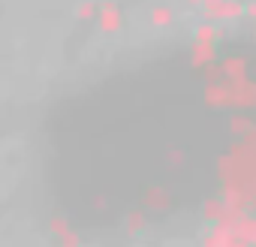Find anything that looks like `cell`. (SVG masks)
<instances>
[{"label": "cell", "mask_w": 256, "mask_h": 247, "mask_svg": "<svg viewBox=\"0 0 256 247\" xmlns=\"http://www.w3.org/2000/svg\"><path fill=\"white\" fill-rule=\"evenodd\" d=\"M253 42H256V22H253Z\"/></svg>", "instance_id": "21"}, {"label": "cell", "mask_w": 256, "mask_h": 247, "mask_svg": "<svg viewBox=\"0 0 256 247\" xmlns=\"http://www.w3.org/2000/svg\"><path fill=\"white\" fill-rule=\"evenodd\" d=\"M184 163V151L181 148H169V166H181Z\"/></svg>", "instance_id": "17"}, {"label": "cell", "mask_w": 256, "mask_h": 247, "mask_svg": "<svg viewBox=\"0 0 256 247\" xmlns=\"http://www.w3.org/2000/svg\"><path fill=\"white\" fill-rule=\"evenodd\" d=\"M223 72H226V78H241V76H247V58H241V54L223 58Z\"/></svg>", "instance_id": "10"}, {"label": "cell", "mask_w": 256, "mask_h": 247, "mask_svg": "<svg viewBox=\"0 0 256 247\" xmlns=\"http://www.w3.org/2000/svg\"><path fill=\"white\" fill-rule=\"evenodd\" d=\"M247 18L256 22V0H250V4H247Z\"/></svg>", "instance_id": "19"}, {"label": "cell", "mask_w": 256, "mask_h": 247, "mask_svg": "<svg viewBox=\"0 0 256 247\" xmlns=\"http://www.w3.org/2000/svg\"><path fill=\"white\" fill-rule=\"evenodd\" d=\"M229 108H241V112H253L256 108V82L241 76V78H229Z\"/></svg>", "instance_id": "2"}, {"label": "cell", "mask_w": 256, "mask_h": 247, "mask_svg": "<svg viewBox=\"0 0 256 247\" xmlns=\"http://www.w3.org/2000/svg\"><path fill=\"white\" fill-rule=\"evenodd\" d=\"M247 208L250 211H256V181L250 184V190H247Z\"/></svg>", "instance_id": "18"}, {"label": "cell", "mask_w": 256, "mask_h": 247, "mask_svg": "<svg viewBox=\"0 0 256 247\" xmlns=\"http://www.w3.org/2000/svg\"><path fill=\"white\" fill-rule=\"evenodd\" d=\"M48 229H52V232H54V235H58V238H60V235H64V232H70V223H66V220H64V217H60V214H54V217H52V220H48Z\"/></svg>", "instance_id": "15"}, {"label": "cell", "mask_w": 256, "mask_h": 247, "mask_svg": "<svg viewBox=\"0 0 256 247\" xmlns=\"http://www.w3.org/2000/svg\"><path fill=\"white\" fill-rule=\"evenodd\" d=\"M142 226H145V211H139V208H136V211L126 214V226H124V229L130 232V235H133V232H139Z\"/></svg>", "instance_id": "13"}, {"label": "cell", "mask_w": 256, "mask_h": 247, "mask_svg": "<svg viewBox=\"0 0 256 247\" xmlns=\"http://www.w3.org/2000/svg\"><path fill=\"white\" fill-rule=\"evenodd\" d=\"M142 202H145V208L163 211V208H169L172 196H169V193H166L163 187H145V190H142Z\"/></svg>", "instance_id": "7"}, {"label": "cell", "mask_w": 256, "mask_h": 247, "mask_svg": "<svg viewBox=\"0 0 256 247\" xmlns=\"http://www.w3.org/2000/svg\"><path fill=\"white\" fill-rule=\"evenodd\" d=\"M78 244H82V238H78V235H76L72 229L60 235V247H78Z\"/></svg>", "instance_id": "16"}, {"label": "cell", "mask_w": 256, "mask_h": 247, "mask_svg": "<svg viewBox=\"0 0 256 247\" xmlns=\"http://www.w3.org/2000/svg\"><path fill=\"white\" fill-rule=\"evenodd\" d=\"M172 22H175V12L169 6H154L151 10V24L154 28H169Z\"/></svg>", "instance_id": "12"}, {"label": "cell", "mask_w": 256, "mask_h": 247, "mask_svg": "<svg viewBox=\"0 0 256 247\" xmlns=\"http://www.w3.org/2000/svg\"><path fill=\"white\" fill-rule=\"evenodd\" d=\"M199 10H202V18H208V22H220V24L247 16V4H241V0H205Z\"/></svg>", "instance_id": "1"}, {"label": "cell", "mask_w": 256, "mask_h": 247, "mask_svg": "<svg viewBox=\"0 0 256 247\" xmlns=\"http://www.w3.org/2000/svg\"><path fill=\"white\" fill-rule=\"evenodd\" d=\"M253 127H256V120H253L250 114H244L241 108H235V114L229 118V133L241 139V136H247V133H250Z\"/></svg>", "instance_id": "9"}, {"label": "cell", "mask_w": 256, "mask_h": 247, "mask_svg": "<svg viewBox=\"0 0 256 247\" xmlns=\"http://www.w3.org/2000/svg\"><path fill=\"white\" fill-rule=\"evenodd\" d=\"M190 4H193V6H202V4H205V0H190Z\"/></svg>", "instance_id": "20"}, {"label": "cell", "mask_w": 256, "mask_h": 247, "mask_svg": "<svg viewBox=\"0 0 256 247\" xmlns=\"http://www.w3.org/2000/svg\"><path fill=\"white\" fill-rule=\"evenodd\" d=\"M232 232L238 235L241 247H244V244H253V241H256V211H244V214L232 223Z\"/></svg>", "instance_id": "6"}, {"label": "cell", "mask_w": 256, "mask_h": 247, "mask_svg": "<svg viewBox=\"0 0 256 247\" xmlns=\"http://www.w3.org/2000/svg\"><path fill=\"white\" fill-rule=\"evenodd\" d=\"M202 100L211 108H229V78H223V82H205Z\"/></svg>", "instance_id": "4"}, {"label": "cell", "mask_w": 256, "mask_h": 247, "mask_svg": "<svg viewBox=\"0 0 256 247\" xmlns=\"http://www.w3.org/2000/svg\"><path fill=\"white\" fill-rule=\"evenodd\" d=\"M253 244H256V241H253Z\"/></svg>", "instance_id": "22"}, {"label": "cell", "mask_w": 256, "mask_h": 247, "mask_svg": "<svg viewBox=\"0 0 256 247\" xmlns=\"http://www.w3.org/2000/svg\"><path fill=\"white\" fill-rule=\"evenodd\" d=\"M223 208H226V199H223V196H211V199H205V205H202V217H205L208 223H217L220 214H223Z\"/></svg>", "instance_id": "11"}, {"label": "cell", "mask_w": 256, "mask_h": 247, "mask_svg": "<svg viewBox=\"0 0 256 247\" xmlns=\"http://www.w3.org/2000/svg\"><path fill=\"white\" fill-rule=\"evenodd\" d=\"M124 24V16H120V6L112 4V0H106V4H100V16H96V28L102 34H118Z\"/></svg>", "instance_id": "3"}, {"label": "cell", "mask_w": 256, "mask_h": 247, "mask_svg": "<svg viewBox=\"0 0 256 247\" xmlns=\"http://www.w3.org/2000/svg\"><path fill=\"white\" fill-rule=\"evenodd\" d=\"M217 60V42H202V40H193L190 46V66L193 70H205L208 64Z\"/></svg>", "instance_id": "5"}, {"label": "cell", "mask_w": 256, "mask_h": 247, "mask_svg": "<svg viewBox=\"0 0 256 247\" xmlns=\"http://www.w3.org/2000/svg\"><path fill=\"white\" fill-rule=\"evenodd\" d=\"M76 16H78L82 22H88V18H96V16H100V6H96V4H90V0H84V4L76 10Z\"/></svg>", "instance_id": "14"}, {"label": "cell", "mask_w": 256, "mask_h": 247, "mask_svg": "<svg viewBox=\"0 0 256 247\" xmlns=\"http://www.w3.org/2000/svg\"><path fill=\"white\" fill-rule=\"evenodd\" d=\"M223 36H226V30L220 28V22H208V18L193 30V40H202V42H220Z\"/></svg>", "instance_id": "8"}]
</instances>
